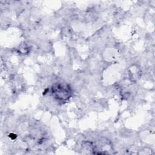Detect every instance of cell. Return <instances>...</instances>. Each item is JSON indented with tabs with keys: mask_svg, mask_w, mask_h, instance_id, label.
Instances as JSON below:
<instances>
[{
	"mask_svg": "<svg viewBox=\"0 0 155 155\" xmlns=\"http://www.w3.org/2000/svg\"><path fill=\"white\" fill-rule=\"evenodd\" d=\"M52 93L59 101H65L71 96V89L68 85L59 84L53 87Z\"/></svg>",
	"mask_w": 155,
	"mask_h": 155,
	"instance_id": "obj_1",
	"label": "cell"
}]
</instances>
